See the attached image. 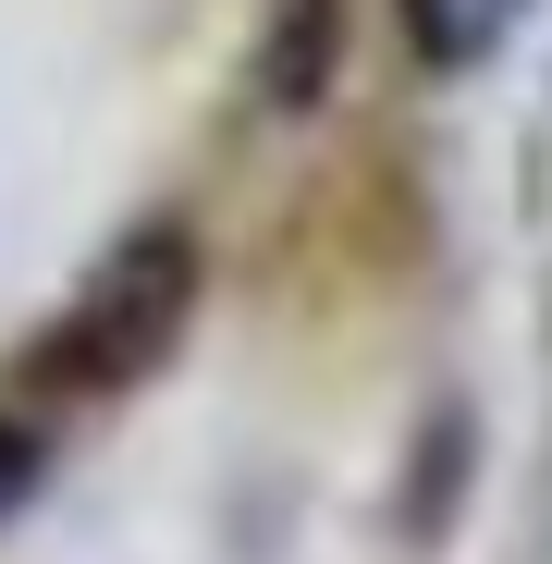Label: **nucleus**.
I'll use <instances>...</instances> for the list:
<instances>
[{"label":"nucleus","mask_w":552,"mask_h":564,"mask_svg":"<svg viewBox=\"0 0 552 564\" xmlns=\"http://www.w3.org/2000/svg\"><path fill=\"white\" fill-rule=\"evenodd\" d=\"M504 25H516V0H405V50H418L430 74L479 62V50H491Z\"/></svg>","instance_id":"nucleus-4"},{"label":"nucleus","mask_w":552,"mask_h":564,"mask_svg":"<svg viewBox=\"0 0 552 564\" xmlns=\"http://www.w3.org/2000/svg\"><path fill=\"white\" fill-rule=\"evenodd\" d=\"M332 62H344V0H258V37H246V99L270 123H307L332 99Z\"/></svg>","instance_id":"nucleus-2"},{"label":"nucleus","mask_w":552,"mask_h":564,"mask_svg":"<svg viewBox=\"0 0 552 564\" xmlns=\"http://www.w3.org/2000/svg\"><path fill=\"white\" fill-rule=\"evenodd\" d=\"M467 479H479V417L467 405H430V430H418V466H405V540H442L454 528V503H467Z\"/></svg>","instance_id":"nucleus-3"},{"label":"nucleus","mask_w":552,"mask_h":564,"mask_svg":"<svg viewBox=\"0 0 552 564\" xmlns=\"http://www.w3.org/2000/svg\"><path fill=\"white\" fill-rule=\"evenodd\" d=\"M37 479H50V442H37L25 417H0V528L37 503Z\"/></svg>","instance_id":"nucleus-5"},{"label":"nucleus","mask_w":552,"mask_h":564,"mask_svg":"<svg viewBox=\"0 0 552 564\" xmlns=\"http://www.w3.org/2000/svg\"><path fill=\"white\" fill-rule=\"evenodd\" d=\"M184 319H197V246H184L172 221H136L99 270L74 282V307L13 356V381L50 393V405H111V393H136L184 344Z\"/></svg>","instance_id":"nucleus-1"}]
</instances>
